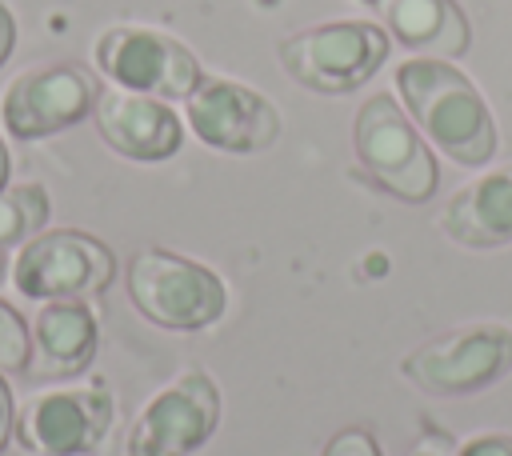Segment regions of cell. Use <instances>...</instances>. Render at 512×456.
Wrapping results in <instances>:
<instances>
[{
    "mask_svg": "<svg viewBox=\"0 0 512 456\" xmlns=\"http://www.w3.org/2000/svg\"><path fill=\"white\" fill-rule=\"evenodd\" d=\"M396 96L420 136L460 168H484L496 156V120L480 88L436 56H412L396 68Z\"/></svg>",
    "mask_w": 512,
    "mask_h": 456,
    "instance_id": "cell-1",
    "label": "cell"
},
{
    "mask_svg": "<svg viewBox=\"0 0 512 456\" xmlns=\"http://www.w3.org/2000/svg\"><path fill=\"white\" fill-rule=\"evenodd\" d=\"M352 148L360 172L404 204H424L440 188L432 144L420 136L404 104L388 92L368 96L352 120Z\"/></svg>",
    "mask_w": 512,
    "mask_h": 456,
    "instance_id": "cell-2",
    "label": "cell"
},
{
    "mask_svg": "<svg viewBox=\"0 0 512 456\" xmlns=\"http://www.w3.org/2000/svg\"><path fill=\"white\" fill-rule=\"evenodd\" d=\"M392 36L372 20H328L300 28L276 44L280 68L308 92L344 96L368 84L388 60Z\"/></svg>",
    "mask_w": 512,
    "mask_h": 456,
    "instance_id": "cell-3",
    "label": "cell"
},
{
    "mask_svg": "<svg viewBox=\"0 0 512 456\" xmlns=\"http://www.w3.org/2000/svg\"><path fill=\"white\" fill-rule=\"evenodd\" d=\"M128 296L164 332H200L228 308L224 280L208 264L168 248H144L128 260Z\"/></svg>",
    "mask_w": 512,
    "mask_h": 456,
    "instance_id": "cell-4",
    "label": "cell"
},
{
    "mask_svg": "<svg viewBox=\"0 0 512 456\" xmlns=\"http://www.w3.org/2000/svg\"><path fill=\"white\" fill-rule=\"evenodd\" d=\"M116 280V256L80 228L36 232L12 260V284L28 300H92Z\"/></svg>",
    "mask_w": 512,
    "mask_h": 456,
    "instance_id": "cell-5",
    "label": "cell"
},
{
    "mask_svg": "<svg viewBox=\"0 0 512 456\" xmlns=\"http://www.w3.org/2000/svg\"><path fill=\"white\" fill-rule=\"evenodd\" d=\"M512 372V328L464 324L400 360V376L428 396H472Z\"/></svg>",
    "mask_w": 512,
    "mask_h": 456,
    "instance_id": "cell-6",
    "label": "cell"
},
{
    "mask_svg": "<svg viewBox=\"0 0 512 456\" xmlns=\"http://www.w3.org/2000/svg\"><path fill=\"white\" fill-rule=\"evenodd\" d=\"M96 68L128 92L160 96V100H188L192 88L204 80L200 60L188 44L160 28L144 24H116L96 36Z\"/></svg>",
    "mask_w": 512,
    "mask_h": 456,
    "instance_id": "cell-7",
    "label": "cell"
},
{
    "mask_svg": "<svg viewBox=\"0 0 512 456\" xmlns=\"http://www.w3.org/2000/svg\"><path fill=\"white\" fill-rule=\"evenodd\" d=\"M96 76L80 64H36L24 68L0 92V124L16 140H44L56 136L96 108Z\"/></svg>",
    "mask_w": 512,
    "mask_h": 456,
    "instance_id": "cell-8",
    "label": "cell"
},
{
    "mask_svg": "<svg viewBox=\"0 0 512 456\" xmlns=\"http://www.w3.org/2000/svg\"><path fill=\"white\" fill-rule=\"evenodd\" d=\"M216 424H220L216 380L200 368H188L140 408L128 432V456H192L212 440Z\"/></svg>",
    "mask_w": 512,
    "mask_h": 456,
    "instance_id": "cell-9",
    "label": "cell"
},
{
    "mask_svg": "<svg viewBox=\"0 0 512 456\" xmlns=\"http://www.w3.org/2000/svg\"><path fill=\"white\" fill-rule=\"evenodd\" d=\"M116 400L100 384L36 392L16 416V440L32 456H88L112 428Z\"/></svg>",
    "mask_w": 512,
    "mask_h": 456,
    "instance_id": "cell-10",
    "label": "cell"
},
{
    "mask_svg": "<svg viewBox=\"0 0 512 456\" xmlns=\"http://www.w3.org/2000/svg\"><path fill=\"white\" fill-rule=\"evenodd\" d=\"M184 116L200 144L216 152H232V156L264 152L280 136L276 104L264 92L240 80H224V76H204L184 100Z\"/></svg>",
    "mask_w": 512,
    "mask_h": 456,
    "instance_id": "cell-11",
    "label": "cell"
},
{
    "mask_svg": "<svg viewBox=\"0 0 512 456\" xmlns=\"http://www.w3.org/2000/svg\"><path fill=\"white\" fill-rule=\"evenodd\" d=\"M92 120H96L100 140L112 152H120L124 160L156 164V160L176 156L180 144H184V124L168 108V100L128 92V88H116V84L96 96Z\"/></svg>",
    "mask_w": 512,
    "mask_h": 456,
    "instance_id": "cell-12",
    "label": "cell"
},
{
    "mask_svg": "<svg viewBox=\"0 0 512 456\" xmlns=\"http://www.w3.org/2000/svg\"><path fill=\"white\" fill-rule=\"evenodd\" d=\"M100 344V324L88 300H44L32 320V360L28 372L36 380H68L80 376Z\"/></svg>",
    "mask_w": 512,
    "mask_h": 456,
    "instance_id": "cell-13",
    "label": "cell"
},
{
    "mask_svg": "<svg viewBox=\"0 0 512 456\" xmlns=\"http://www.w3.org/2000/svg\"><path fill=\"white\" fill-rule=\"evenodd\" d=\"M440 228L464 248L512 244V164L488 168L456 188L440 212Z\"/></svg>",
    "mask_w": 512,
    "mask_h": 456,
    "instance_id": "cell-14",
    "label": "cell"
},
{
    "mask_svg": "<svg viewBox=\"0 0 512 456\" xmlns=\"http://www.w3.org/2000/svg\"><path fill=\"white\" fill-rule=\"evenodd\" d=\"M376 12L384 32L416 56L460 60L472 44L468 16L456 0H380Z\"/></svg>",
    "mask_w": 512,
    "mask_h": 456,
    "instance_id": "cell-15",
    "label": "cell"
},
{
    "mask_svg": "<svg viewBox=\"0 0 512 456\" xmlns=\"http://www.w3.org/2000/svg\"><path fill=\"white\" fill-rule=\"evenodd\" d=\"M48 216H52V200H48L44 184L28 180L16 188H4L0 192V252L28 244L36 232H44Z\"/></svg>",
    "mask_w": 512,
    "mask_h": 456,
    "instance_id": "cell-16",
    "label": "cell"
},
{
    "mask_svg": "<svg viewBox=\"0 0 512 456\" xmlns=\"http://www.w3.org/2000/svg\"><path fill=\"white\" fill-rule=\"evenodd\" d=\"M28 360H32V328L8 300H0V372H28Z\"/></svg>",
    "mask_w": 512,
    "mask_h": 456,
    "instance_id": "cell-17",
    "label": "cell"
},
{
    "mask_svg": "<svg viewBox=\"0 0 512 456\" xmlns=\"http://www.w3.org/2000/svg\"><path fill=\"white\" fill-rule=\"evenodd\" d=\"M320 456H384V452H380V444L372 440L368 428H340V432L324 444Z\"/></svg>",
    "mask_w": 512,
    "mask_h": 456,
    "instance_id": "cell-18",
    "label": "cell"
},
{
    "mask_svg": "<svg viewBox=\"0 0 512 456\" xmlns=\"http://www.w3.org/2000/svg\"><path fill=\"white\" fill-rule=\"evenodd\" d=\"M460 452V444L448 436V432H440V428H424L420 436H416V444H412V452L408 456H456Z\"/></svg>",
    "mask_w": 512,
    "mask_h": 456,
    "instance_id": "cell-19",
    "label": "cell"
},
{
    "mask_svg": "<svg viewBox=\"0 0 512 456\" xmlns=\"http://www.w3.org/2000/svg\"><path fill=\"white\" fill-rule=\"evenodd\" d=\"M456 456H512V436L492 432V436H476L468 444H460Z\"/></svg>",
    "mask_w": 512,
    "mask_h": 456,
    "instance_id": "cell-20",
    "label": "cell"
},
{
    "mask_svg": "<svg viewBox=\"0 0 512 456\" xmlns=\"http://www.w3.org/2000/svg\"><path fill=\"white\" fill-rule=\"evenodd\" d=\"M12 436H16V408H12V388L0 372V452L12 444Z\"/></svg>",
    "mask_w": 512,
    "mask_h": 456,
    "instance_id": "cell-21",
    "label": "cell"
},
{
    "mask_svg": "<svg viewBox=\"0 0 512 456\" xmlns=\"http://www.w3.org/2000/svg\"><path fill=\"white\" fill-rule=\"evenodd\" d=\"M12 48H16V16H12V8L0 0V64L12 56Z\"/></svg>",
    "mask_w": 512,
    "mask_h": 456,
    "instance_id": "cell-22",
    "label": "cell"
},
{
    "mask_svg": "<svg viewBox=\"0 0 512 456\" xmlns=\"http://www.w3.org/2000/svg\"><path fill=\"white\" fill-rule=\"evenodd\" d=\"M8 172H12V160H8V148H4V140H0V192L8 188Z\"/></svg>",
    "mask_w": 512,
    "mask_h": 456,
    "instance_id": "cell-23",
    "label": "cell"
},
{
    "mask_svg": "<svg viewBox=\"0 0 512 456\" xmlns=\"http://www.w3.org/2000/svg\"><path fill=\"white\" fill-rule=\"evenodd\" d=\"M4 272H8V260H4V252H0V280H4Z\"/></svg>",
    "mask_w": 512,
    "mask_h": 456,
    "instance_id": "cell-24",
    "label": "cell"
},
{
    "mask_svg": "<svg viewBox=\"0 0 512 456\" xmlns=\"http://www.w3.org/2000/svg\"><path fill=\"white\" fill-rule=\"evenodd\" d=\"M360 4H368V8H376V4H380V0H360Z\"/></svg>",
    "mask_w": 512,
    "mask_h": 456,
    "instance_id": "cell-25",
    "label": "cell"
}]
</instances>
